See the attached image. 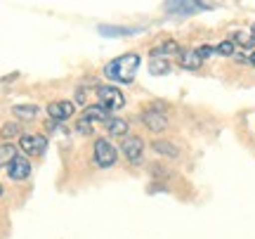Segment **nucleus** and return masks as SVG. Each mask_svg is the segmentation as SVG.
<instances>
[{
  "mask_svg": "<svg viewBox=\"0 0 255 239\" xmlns=\"http://www.w3.org/2000/svg\"><path fill=\"white\" fill-rule=\"evenodd\" d=\"M139 55L135 52H128V55H121L116 59H111L109 64L104 66V76L109 78L111 83H132L137 76V69H139Z\"/></svg>",
  "mask_w": 255,
  "mask_h": 239,
  "instance_id": "f257e3e1",
  "label": "nucleus"
},
{
  "mask_svg": "<svg viewBox=\"0 0 255 239\" xmlns=\"http://www.w3.org/2000/svg\"><path fill=\"white\" fill-rule=\"evenodd\" d=\"M92 159H95V166L111 168L119 161V149L114 147L107 138H97L95 140V147H92Z\"/></svg>",
  "mask_w": 255,
  "mask_h": 239,
  "instance_id": "f03ea898",
  "label": "nucleus"
},
{
  "mask_svg": "<svg viewBox=\"0 0 255 239\" xmlns=\"http://www.w3.org/2000/svg\"><path fill=\"white\" fill-rule=\"evenodd\" d=\"M95 92H97L100 104L107 111H119L126 107V97H123V92H121L116 85H109V83H107V85H97Z\"/></svg>",
  "mask_w": 255,
  "mask_h": 239,
  "instance_id": "7ed1b4c3",
  "label": "nucleus"
},
{
  "mask_svg": "<svg viewBox=\"0 0 255 239\" xmlns=\"http://www.w3.org/2000/svg\"><path fill=\"white\" fill-rule=\"evenodd\" d=\"M163 9L168 12V14L189 17V14H196V12L210 9V5H208V2H203V0H165Z\"/></svg>",
  "mask_w": 255,
  "mask_h": 239,
  "instance_id": "20e7f679",
  "label": "nucleus"
},
{
  "mask_svg": "<svg viewBox=\"0 0 255 239\" xmlns=\"http://www.w3.org/2000/svg\"><path fill=\"white\" fill-rule=\"evenodd\" d=\"M121 152L132 166H139L144 159V140L139 135H126V140L121 142Z\"/></svg>",
  "mask_w": 255,
  "mask_h": 239,
  "instance_id": "39448f33",
  "label": "nucleus"
},
{
  "mask_svg": "<svg viewBox=\"0 0 255 239\" xmlns=\"http://www.w3.org/2000/svg\"><path fill=\"white\" fill-rule=\"evenodd\" d=\"M19 147H21V152L26 157H43L47 149V138L45 135H28V133H24L19 138Z\"/></svg>",
  "mask_w": 255,
  "mask_h": 239,
  "instance_id": "423d86ee",
  "label": "nucleus"
},
{
  "mask_svg": "<svg viewBox=\"0 0 255 239\" xmlns=\"http://www.w3.org/2000/svg\"><path fill=\"white\" fill-rule=\"evenodd\" d=\"M142 123H144L146 130H151V133H163L168 128V116H165L161 109H146L142 111Z\"/></svg>",
  "mask_w": 255,
  "mask_h": 239,
  "instance_id": "0eeeda50",
  "label": "nucleus"
},
{
  "mask_svg": "<svg viewBox=\"0 0 255 239\" xmlns=\"http://www.w3.org/2000/svg\"><path fill=\"white\" fill-rule=\"evenodd\" d=\"M73 111H76V104L69 100H59V102H50V104H47V116L52 121H59V123L66 119H71Z\"/></svg>",
  "mask_w": 255,
  "mask_h": 239,
  "instance_id": "6e6552de",
  "label": "nucleus"
},
{
  "mask_svg": "<svg viewBox=\"0 0 255 239\" xmlns=\"http://www.w3.org/2000/svg\"><path fill=\"white\" fill-rule=\"evenodd\" d=\"M7 175L12 178V180H17V183L26 180L28 175H31V164H28V159L17 154V157L12 159V164L7 166Z\"/></svg>",
  "mask_w": 255,
  "mask_h": 239,
  "instance_id": "1a4fd4ad",
  "label": "nucleus"
},
{
  "mask_svg": "<svg viewBox=\"0 0 255 239\" xmlns=\"http://www.w3.org/2000/svg\"><path fill=\"white\" fill-rule=\"evenodd\" d=\"M109 116H111V111H107L102 104H92V107L83 109L81 121H85V123H107Z\"/></svg>",
  "mask_w": 255,
  "mask_h": 239,
  "instance_id": "9d476101",
  "label": "nucleus"
},
{
  "mask_svg": "<svg viewBox=\"0 0 255 239\" xmlns=\"http://www.w3.org/2000/svg\"><path fill=\"white\" fill-rule=\"evenodd\" d=\"M201 64H203V59H201V55L196 52V47H194V50H182V52H180V66H182V69H187V71H196Z\"/></svg>",
  "mask_w": 255,
  "mask_h": 239,
  "instance_id": "9b49d317",
  "label": "nucleus"
},
{
  "mask_svg": "<svg viewBox=\"0 0 255 239\" xmlns=\"http://www.w3.org/2000/svg\"><path fill=\"white\" fill-rule=\"evenodd\" d=\"M180 52L182 50H180V45L175 40H163V43H158L156 47H151V57H161V59H168V57L180 55Z\"/></svg>",
  "mask_w": 255,
  "mask_h": 239,
  "instance_id": "f8f14e48",
  "label": "nucleus"
},
{
  "mask_svg": "<svg viewBox=\"0 0 255 239\" xmlns=\"http://www.w3.org/2000/svg\"><path fill=\"white\" fill-rule=\"evenodd\" d=\"M154 152L156 154H161V157L165 159H177L180 157V149H177V145H173L170 140H154Z\"/></svg>",
  "mask_w": 255,
  "mask_h": 239,
  "instance_id": "ddd939ff",
  "label": "nucleus"
},
{
  "mask_svg": "<svg viewBox=\"0 0 255 239\" xmlns=\"http://www.w3.org/2000/svg\"><path fill=\"white\" fill-rule=\"evenodd\" d=\"M107 126V130H109V135H114V138H126L128 135V121L126 119H119V116H109V121L104 123Z\"/></svg>",
  "mask_w": 255,
  "mask_h": 239,
  "instance_id": "4468645a",
  "label": "nucleus"
},
{
  "mask_svg": "<svg viewBox=\"0 0 255 239\" xmlns=\"http://www.w3.org/2000/svg\"><path fill=\"white\" fill-rule=\"evenodd\" d=\"M100 33L102 36H109V38H126V36H132V33H139V28H128V26H100Z\"/></svg>",
  "mask_w": 255,
  "mask_h": 239,
  "instance_id": "2eb2a0df",
  "label": "nucleus"
},
{
  "mask_svg": "<svg viewBox=\"0 0 255 239\" xmlns=\"http://www.w3.org/2000/svg\"><path fill=\"white\" fill-rule=\"evenodd\" d=\"M12 114H14L19 121H33L38 116V107L36 104H14V107H12Z\"/></svg>",
  "mask_w": 255,
  "mask_h": 239,
  "instance_id": "dca6fc26",
  "label": "nucleus"
},
{
  "mask_svg": "<svg viewBox=\"0 0 255 239\" xmlns=\"http://www.w3.org/2000/svg\"><path fill=\"white\" fill-rule=\"evenodd\" d=\"M229 40H234V45L244 47V50H253L255 47V38H253V33H248V31H234Z\"/></svg>",
  "mask_w": 255,
  "mask_h": 239,
  "instance_id": "f3484780",
  "label": "nucleus"
},
{
  "mask_svg": "<svg viewBox=\"0 0 255 239\" xmlns=\"http://www.w3.org/2000/svg\"><path fill=\"white\" fill-rule=\"evenodd\" d=\"M149 74L151 76H168L170 74V62H168V59H161V57H151V62H149Z\"/></svg>",
  "mask_w": 255,
  "mask_h": 239,
  "instance_id": "a211bd4d",
  "label": "nucleus"
},
{
  "mask_svg": "<svg viewBox=\"0 0 255 239\" xmlns=\"http://www.w3.org/2000/svg\"><path fill=\"white\" fill-rule=\"evenodd\" d=\"M24 133H21V126H19V121H7L2 128H0V138L2 140H12V138H21Z\"/></svg>",
  "mask_w": 255,
  "mask_h": 239,
  "instance_id": "6ab92c4d",
  "label": "nucleus"
},
{
  "mask_svg": "<svg viewBox=\"0 0 255 239\" xmlns=\"http://www.w3.org/2000/svg\"><path fill=\"white\" fill-rule=\"evenodd\" d=\"M14 157H17V147L9 142H2L0 145V166H9Z\"/></svg>",
  "mask_w": 255,
  "mask_h": 239,
  "instance_id": "aec40b11",
  "label": "nucleus"
},
{
  "mask_svg": "<svg viewBox=\"0 0 255 239\" xmlns=\"http://www.w3.org/2000/svg\"><path fill=\"white\" fill-rule=\"evenodd\" d=\"M215 52L222 57H234L237 55V45H234V40H222L215 45Z\"/></svg>",
  "mask_w": 255,
  "mask_h": 239,
  "instance_id": "412c9836",
  "label": "nucleus"
},
{
  "mask_svg": "<svg viewBox=\"0 0 255 239\" xmlns=\"http://www.w3.org/2000/svg\"><path fill=\"white\" fill-rule=\"evenodd\" d=\"M196 52L201 55V59H208L210 55H215V47L213 45H201V47H196Z\"/></svg>",
  "mask_w": 255,
  "mask_h": 239,
  "instance_id": "4be33fe9",
  "label": "nucleus"
},
{
  "mask_svg": "<svg viewBox=\"0 0 255 239\" xmlns=\"http://www.w3.org/2000/svg\"><path fill=\"white\" fill-rule=\"evenodd\" d=\"M248 64L255 66V52H253V50H251V55H248Z\"/></svg>",
  "mask_w": 255,
  "mask_h": 239,
  "instance_id": "5701e85b",
  "label": "nucleus"
},
{
  "mask_svg": "<svg viewBox=\"0 0 255 239\" xmlns=\"http://www.w3.org/2000/svg\"><path fill=\"white\" fill-rule=\"evenodd\" d=\"M0 197H2V185H0Z\"/></svg>",
  "mask_w": 255,
  "mask_h": 239,
  "instance_id": "b1692460",
  "label": "nucleus"
},
{
  "mask_svg": "<svg viewBox=\"0 0 255 239\" xmlns=\"http://www.w3.org/2000/svg\"><path fill=\"white\" fill-rule=\"evenodd\" d=\"M251 33H253V38H255V26H253V31H251Z\"/></svg>",
  "mask_w": 255,
  "mask_h": 239,
  "instance_id": "393cba45",
  "label": "nucleus"
}]
</instances>
